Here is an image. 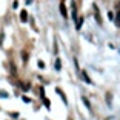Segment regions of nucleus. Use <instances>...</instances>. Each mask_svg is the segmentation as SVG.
Listing matches in <instances>:
<instances>
[{
  "instance_id": "3",
  "label": "nucleus",
  "mask_w": 120,
  "mask_h": 120,
  "mask_svg": "<svg viewBox=\"0 0 120 120\" xmlns=\"http://www.w3.org/2000/svg\"><path fill=\"white\" fill-rule=\"evenodd\" d=\"M80 74H82V79H83V80H85L86 83H92V80H91V79L88 77V74H86L85 71H80Z\"/></svg>"
},
{
  "instance_id": "5",
  "label": "nucleus",
  "mask_w": 120,
  "mask_h": 120,
  "mask_svg": "<svg viewBox=\"0 0 120 120\" xmlns=\"http://www.w3.org/2000/svg\"><path fill=\"white\" fill-rule=\"evenodd\" d=\"M82 100H83V103H85V105H86V106H88V109H89V111H92V106H91V105H89V100H88V99H86V97H83V99H82Z\"/></svg>"
},
{
  "instance_id": "1",
  "label": "nucleus",
  "mask_w": 120,
  "mask_h": 120,
  "mask_svg": "<svg viewBox=\"0 0 120 120\" xmlns=\"http://www.w3.org/2000/svg\"><path fill=\"white\" fill-rule=\"evenodd\" d=\"M92 8H94V12H95V20H97V23L99 25H102V19H100V12H99V8H97V5H92Z\"/></svg>"
},
{
  "instance_id": "2",
  "label": "nucleus",
  "mask_w": 120,
  "mask_h": 120,
  "mask_svg": "<svg viewBox=\"0 0 120 120\" xmlns=\"http://www.w3.org/2000/svg\"><path fill=\"white\" fill-rule=\"evenodd\" d=\"M60 12H62L63 19H66V17H68V12H66V8H65V3H63V2L60 3Z\"/></svg>"
},
{
  "instance_id": "4",
  "label": "nucleus",
  "mask_w": 120,
  "mask_h": 120,
  "mask_svg": "<svg viewBox=\"0 0 120 120\" xmlns=\"http://www.w3.org/2000/svg\"><path fill=\"white\" fill-rule=\"evenodd\" d=\"M20 20L22 22H26V20H28V12H26V11H22V12H20Z\"/></svg>"
},
{
  "instance_id": "7",
  "label": "nucleus",
  "mask_w": 120,
  "mask_h": 120,
  "mask_svg": "<svg viewBox=\"0 0 120 120\" xmlns=\"http://www.w3.org/2000/svg\"><path fill=\"white\" fill-rule=\"evenodd\" d=\"M56 69H60V60H57V62H56Z\"/></svg>"
},
{
  "instance_id": "6",
  "label": "nucleus",
  "mask_w": 120,
  "mask_h": 120,
  "mask_svg": "<svg viewBox=\"0 0 120 120\" xmlns=\"http://www.w3.org/2000/svg\"><path fill=\"white\" fill-rule=\"evenodd\" d=\"M116 25H117V28H120V9L117 11V17H116Z\"/></svg>"
}]
</instances>
